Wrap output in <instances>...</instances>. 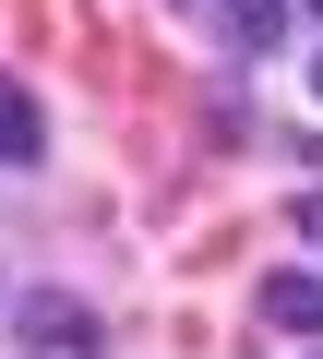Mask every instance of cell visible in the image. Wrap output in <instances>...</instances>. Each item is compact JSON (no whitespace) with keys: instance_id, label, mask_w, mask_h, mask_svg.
Instances as JSON below:
<instances>
[{"instance_id":"obj_1","label":"cell","mask_w":323,"mask_h":359,"mask_svg":"<svg viewBox=\"0 0 323 359\" xmlns=\"http://www.w3.org/2000/svg\"><path fill=\"white\" fill-rule=\"evenodd\" d=\"M13 347H25V359H96L108 323H96V299H72V287H25V299H13Z\"/></svg>"},{"instance_id":"obj_2","label":"cell","mask_w":323,"mask_h":359,"mask_svg":"<svg viewBox=\"0 0 323 359\" xmlns=\"http://www.w3.org/2000/svg\"><path fill=\"white\" fill-rule=\"evenodd\" d=\"M36 156H48V108L0 72V168H36Z\"/></svg>"},{"instance_id":"obj_3","label":"cell","mask_w":323,"mask_h":359,"mask_svg":"<svg viewBox=\"0 0 323 359\" xmlns=\"http://www.w3.org/2000/svg\"><path fill=\"white\" fill-rule=\"evenodd\" d=\"M263 323H275V335H323V264L275 276V287H263Z\"/></svg>"},{"instance_id":"obj_4","label":"cell","mask_w":323,"mask_h":359,"mask_svg":"<svg viewBox=\"0 0 323 359\" xmlns=\"http://www.w3.org/2000/svg\"><path fill=\"white\" fill-rule=\"evenodd\" d=\"M275 13H287V0H216V36L228 48H275Z\"/></svg>"},{"instance_id":"obj_5","label":"cell","mask_w":323,"mask_h":359,"mask_svg":"<svg viewBox=\"0 0 323 359\" xmlns=\"http://www.w3.org/2000/svg\"><path fill=\"white\" fill-rule=\"evenodd\" d=\"M299 228H311V240H323V204H299Z\"/></svg>"},{"instance_id":"obj_6","label":"cell","mask_w":323,"mask_h":359,"mask_svg":"<svg viewBox=\"0 0 323 359\" xmlns=\"http://www.w3.org/2000/svg\"><path fill=\"white\" fill-rule=\"evenodd\" d=\"M311 96H323V48H311Z\"/></svg>"},{"instance_id":"obj_7","label":"cell","mask_w":323,"mask_h":359,"mask_svg":"<svg viewBox=\"0 0 323 359\" xmlns=\"http://www.w3.org/2000/svg\"><path fill=\"white\" fill-rule=\"evenodd\" d=\"M311 359H323V347H311Z\"/></svg>"}]
</instances>
